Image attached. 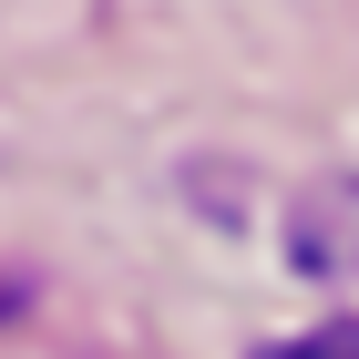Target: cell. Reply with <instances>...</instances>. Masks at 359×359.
I'll return each instance as SVG.
<instances>
[{
	"label": "cell",
	"instance_id": "6da1fadb",
	"mask_svg": "<svg viewBox=\"0 0 359 359\" xmlns=\"http://www.w3.org/2000/svg\"><path fill=\"white\" fill-rule=\"evenodd\" d=\"M267 359H359V318H329V329L287 339V349H267Z\"/></svg>",
	"mask_w": 359,
	"mask_h": 359
},
{
	"label": "cell",
	"instance_id": "7a4b0ae2",
	"mask_svg": "<svg viewBox=\"0 0 359 359\" xmlns=\"http://www.w3.org/2000/svg\"><path fill=\"white\" fill-rule=\"evenodd\" d=\"M11 308H21V287H11V277H0V318H11Z\"/></svg>",
	"mask_w": 359,
	"mask_h": 359
}]
</instances>
